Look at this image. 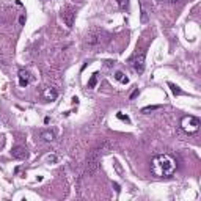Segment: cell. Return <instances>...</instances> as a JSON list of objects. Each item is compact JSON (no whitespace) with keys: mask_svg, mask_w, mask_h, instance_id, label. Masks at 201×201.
Here are the masks:
<instances>
[{"mask_svg":"<svg viewBox=\"0 0 201 201\" xmlns=\"http://www.w3.org/2000/svg\"><path fill=\"white\" fill-rule=\"evenodd\" d=\"M112 149V143L110 142H104L100 146L94 148L90 151V154L87 156V162H85V170H83V176H91L93 173L97 171V166L107 153H110Z\"/></svg>","mask_w":201,"mask_h":201,"instance_id":"6da1fadb","label":"cell"},{"mask_svg":"<svg viewBox=\"0 0 201 201\" xmlns=\"http://www.w3.org/2000/svg\"><path fill=\"white\" fill-rule=\"evenodd\" d=\"M176 170V160L168 154H160L153 159V173L160 178H168Z\"/></svg>","mask_w":201,"mask_h":201,"instance_id":"7a4b0ae2","label":"cell"},{"mask_svg":"<svg viewBox=\"0 0 201 201\" xmlns=\"http://www.w3.org/2000/svg\"><path fill=\"white\" fill-rule=\"evenodd\" d=\"M199 126H201V121L199 118H196V116H184V118L181 120V129L189 133V135H193V133H196L199 130Z\"/></svg>","mask_w":201,"mask_h":201,"instance_id":"3957f363","label":"cell"},{"mask_svg":"<svg viewBox=\"0 0 201 201\" xmlns=\"http://www.w3.org/2000/svg\"><path fill=\"white\" fill-rule=\"evenodd\" d=\"M105 35H107V33H105L104 30L93 28V30L88 31V35H87V38H85V43H87L88 46H97V44H100V43L104 41L102 36H105Z\"/></svg>","mask_w":201,"mask_h":201,"instance_id":"277c9868","label":"cell"},{"mask_svg":"<svg viewBox=\"0 0 201 201\" xmlns=\"http://www.w3.org/2000/svg\"><path fill=\"white\" fill-rule=\"evenodd\" d=\"M145 55H146L145 50H140V52H135V54L130 57L132 68L135 69L138 74H142V72L145 71Z\"/></svg>","mask_w":201,"mask_h":201,"instance_id":"5b68a950","label":"cell"},{"mask_svg":"<svg viewBox=\"0 0 201 201\" xmlns=\"http://www.w3.org/2000/svg\"><path fill=\"white\" fill-rule=\"evenodd\" d=\"M61 19L64 22V25L68 28H72L74 27V22H76V11L72 8H66L61 11Z\"/></svg>","mask_w":201,"mask_h":201,"instance_id":"8992f818","label":"cell"},{"mask_svg":"<svg viewBox=\"0 0 201 201\" xmlns=\"http://www.w3.org/2000/svg\"><path fill=\"white\" fill-rule=\"evenodd\" d=\"M11 156H13L14 159L25 160V159L28 157V151H27V148H24V146H14V148L11 149Z\"/></svg>","mask_w":201,"mask_h":201,"instance_id":"52a82bcc","label":"cell"},{"mask_svg":"<svg viewBox=\"0 0 201 201\" xmlns=\"http://www.w3.org/2000/svg\"><path fill=\"white\" fill-rule=\"evenodd\" d=\"M43 97L46 100H49V102H52V100H55L58 97V91L55 88H52V87H46L43 90Z\"/></svg>","mask_w":201,"mask_h":201,"instance_id":"ba28073f","label":"cell"},{"mask_svg":"<svg viewBox=\"0 0 201 201\" xmlns=\"http://www.w3.org/2000/svg\"><path fill=\"white\" fill-rule=\"evenodd\" d=\"M28 83H30V76H28V72L24 71V69H21V71H19V85H21V87H27Z\"/></svg>","mask_w":201,"mask_h":201,"instance_id":"9c48e42d","label":"cell"},{"mask_svg":"<svg viewBox=\"0 0 201 201\" xmlns=\"http://www.w3.org/2000/svg\"><path fill=\"white\" fill-rule=\"evenodd\" d=\"M55 137H57V135H55L54 130H43V132H41V138H43L44 142H49V143H50V142L55 140Z\"/></svg>","mask_w":201,"mask_h":201,"instance_id":"30bf717a","label":"cell"},{"mask_svg":"<svg viewBox=\"0 0 201 201\" xmlns=\"http://www.w3.org/2000/svg\"><path fill=\"white\" fill-rule=\"evenodd\" d=\"M140 21H142V24H146V22L149 21V13L146 11V8H145L143 3H142V16H140Z\"/></svg>","mask_w":201,"mask_h":201,"instance_id":"8fae6325","label":"cell"},{"mask_svg":"<svg viewBox=\"0 0 201 201\" xmlns=\"http://www.w3.org/2000/svg\"><path fill=\"white\" fill-rule=\"evenodd\" d=\"M115 79L118 80V82H121V83H129V79H127L121 71H116V72H115Z\"/></svg>","mask_w":201,"mask_h":201,"instance_id":"7c38bea8","label":"cell"},{"mask_svg":"<svg viewBox=\"0 0 201 201\" xmlns=\"http://www.w3.org/2000/svg\"><path fill=\"white\" fill-rule=\"evenodd\" d=\"M168 87L171 88V93L174 94V96H181L182 94V90L178 87V85H174V83H171V82H168Z\"/></svg>","mask_w":201,"mask_h":201,"instance_id":"4fadbf2b","label":"cell"},{"mask_svg":"<svg viewBox=\"0 0 201 201\" xmlns=\"http://www.w3.org/2000/svg\"><path fill=\"white\" fill-rule=\"evenodd\" d=\"M97 77H99L97 72H94V74L91 76V79L88 80V88H94V87H96V83H97Z\"/></svg>","mask_w":201,"mask_h":201,"instance_id":"5bb4252c","label":"cell"},{"mask_svg":"<svg viewBox=\"0 0 201 201\" xmlns=\"http://www.w3.org/2000/svg\"><path fill=\"white\" fill-rule=\"evenodd\" d=\"M116 2H118V8L123 11H126L129 8V0H116Z\"/></svg>","mask_w":201,"mask_h":201,"instance_id":"9a60e30c","label":"cell"},{"mask_svg":"<svg viewBox=\"0 0 201 201\" xmlns=\"http://www.w3.org/2000/svg\"><path fill=\"white\" fill-rule=\"evenodd\" d=\"M160 105H148V107H143L142 109V113H149V112H154V110H159Z\"/></svg>","mask_w":201,"mask_h":201,"instance_id":"2e32d148","label":"cell"},{"mask_svg":"<svg viewBox=\"0 0 201 201\" xmlns=\"http://www.w3.org/2000/svg\"><path fill=\"white\" fill-rule=\"evenodd\" d=\"M57 160H58V157L55 154H47L46 156V162L47 163H57Z\"/></svg>","mask_w":201,"mask_h":201,"instance_id":"e0dca14e","label":"cell"},{"mask_svg":"<svg viewBox=\"0 0 201 201\" xmlns=\"http://www.w3.org/2000/svg\"><path fill=\"white\" fill-rule=\"evenodd\" d=\"M116 118H118V120H121V121H126V123H130L129 116H127V115H124L123 112H118V113H116Z\"/></svg>","mask_w":201,"mask_h":201,"instance_id":"ac0fdd59","label":"cell"},{"mask_svg":"<svg viewBox=\"0 0 201 201\" xmlns=\"http://www.w3.org/2000/svg\"><path fill=\"white\" fill-rule=\"evenodd\" d=\"M138 93H140V91H138V88H137V90H133V93L130 94V99H135V97L138 96Z\"/></svg>","mask_w":201,"mask_h":201,"instance_id":"d6986e66","label":"cell"},{"mask_svg":"<svg viewBox=\"0 0 201 201\" xmlns=\"http://www.w3.org/2000/svg\"><path fill=\"white\" fill-rule=\"evenodd\" d=\"M19 24H21V25L25 24V16H21V18H19Z\"/></svg>","mask_w":201,"mask_h":201,"instance_id":"ffe728a7","label":"cell"},{"mask_svg":"<svg viewBox=\"0 0 201 201\" xmlns=\"http://www.w3.org/2000/svg\"><path fill=\"white\" fill-rule=\"evenodd\" d=\"M165 2H171V3H176V2H182V0H165Z\"/></svg>","mask_w":201,"mask_h":201,"instance_id":"44dd1931","label":"cell"}]
</instances>
